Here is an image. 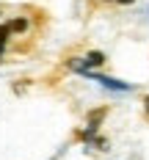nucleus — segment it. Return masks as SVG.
Returning <instances> with one entry per match:
<instances>
[{
  "instance_id": "obj_1",
  "label": "nucleus",
  "mask_w": 149,
  "mask_h": 160,
  "mask_svg": "<svg viewBox=\"0 0 149 160\" xmlns=\"http://www.w3.org/2000/svg\"><path fill=\"white\" fill-rule=\"evenodd\" d=\"M105 64V55L99 52V50H91L86 58H69L66 61V66L72 69V72H77V75H83V72H91L94 66H102Z\"/></svg>"
},
{
  "instance_id": "obj_2",
  "label": "nucleus",
  "mask_w": 149,
  "mask_h": 160,
  "mask_svg": "<svg viewBox=\"0 0 149 160\" xmlns=\"http://www.w3.org/2000/svg\"><path fill=\"white\" fill-rule=\"evenodd\" d=\"M83 78H86V80H94V83H99L102 88L116 91V94L132 91V83H124V80H116V78H105V75H94V72H83Z\"/></svg>"
},
{
  "instance_id": "obj_3",
  "label": "nucleus",
  "mask_w": 149,
  "mask_h": 160,
  "mask_svg": "<svg viewBox=\"0 0 149 160\" xmlns=\"http://www.w3.org/2000/svg\"><path fill=\"white\" fill-rule=\"evenodd\" d=\"M25 28V19H11V22H3L0 25V61H3V52H6V44H8V36Z\"/></svg>"
},
{
  "instance_id": "obj_4",
  "label": "nucleus",
  "mask_w": 149,
  "mask_h": 160,
  "mask_svg": "<svg viewBox=\"0 0 149 160\" xmlns=\"http://www.w3.org/2000/svg\"><path fill=\"white\" fill-rule=\"evenodd\" d=\"M108 3H119V6H130V3H135V0H108Z\"/></svg>"
},
{
  "instance_id": "obj_5",
  "label": "nucleus",
  "mask_w": 149,
  "mask_h": 160,
  "mask_svg": "<svg viewBox=\"0 0 149 160\" xmlns=\"http://www.w3.org/2000/svg\"><path fill=\"white\" fill-rule=\"evenodd\" d=\"M144 105H147V113H149V97H147V99H144Z\"/></svg>"
},
{
  "instance_id": "obj_6",
  "label": "nucleus",
  "mask_w": 149,
  "mask_h": 160,
  "mask_svg": "<svg viewBox=\"0 0 149 160\" xmlns=\"http://www.w3.org/2000/svg\"><path fill=\"white\" fill-rule=\"evenodd\" d=\"M147 14H149V8H147Z\"/></svg>"
}]
</instances>
